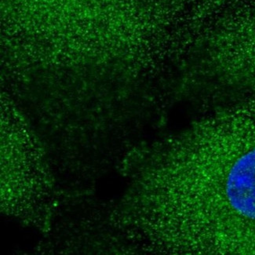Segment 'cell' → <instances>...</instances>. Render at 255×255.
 <instances>
[{"label":"cell","instance_id":"cell-1","mask_svg":"<svg viewBox=\"0 0 255 255\" xmlns=\"http://www.w3.org/2000/svg\"><path fill=\"white\" fill-rule=\"evenodd\" d=\"M188 178L187 207L209 253L255 255V137L196 149Z\"/></svg>","mask_w":255,"mask_h":255}]
</instances>
